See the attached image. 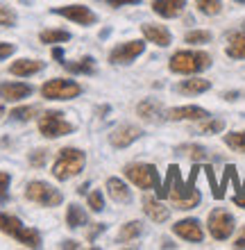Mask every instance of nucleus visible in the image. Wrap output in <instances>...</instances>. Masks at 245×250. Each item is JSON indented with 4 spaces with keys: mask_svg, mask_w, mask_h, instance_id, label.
<instances>
[{
    "mask_svg": "<svg viewBox=\"0 0 245 250\" xmlns=\"http://www.w3.org/2000/svg\"><path fill=\"white\" fill-rule=\"evenodd\" d=\"M198 173L200 168L195 166L191 171V178L182 182L179 178V168L177 166H170L168 168V178L166 182L161 185V189H157V196L161 198H170V203L177 207V209H193V207H198L202 196H200V191L195 189V180H198Z\"/></svg>",
    "mask_w": 245,
    "mask_h": 250,
    "instance_id": "f257e3e1",
    "label": "nucleus"
},
{
    "mask_svg": "<svg viewBox=\"0 0 245 250\" xmlns=\"http://www.w3.org/2000/svg\"><path fill=\"white\" fill-rule=\"evenodd\" d=\"M86 164V155L77 148H61L57 159H55V166H53V175L57 180H68V178H75L77 173H82Z\"/></svg>",
    "mask_w": 245,
    "mask_h": 250,
    "instance_id": "f03ea898",
    "label": "nucleus"
},
{
    "mask_svg": "<svg viewBox=\"0 0 245 250\" xmlns=\"http://www.w3.org/2000/svg\"><path fill=\"white\" fill-rule=\"evenodd\" d=\"M0 232H5L9 237L19 239L23 246L27 248H39L41 246V234L32 228H25L16 216H9V214H2L0 211Z\"/></svg>",
    "mask_w": 245,
    "mask_h": 250,
    "instance_id": "7ed1b4c3",
    "label": "nucleus"
},
{
    "mask_svg": "<svg viewBox=\"0 0 245 250\" xmlns=\"http://www.w3.org/2000/svg\"><path fill=\"white\" fill-rule=\"evenodd\" d=\"M172 73H200L211 66V57L207 53H195V50H182L170 57Z\"/></svg>",
    "mask_w": 245,
    "mask_h": 250,
    "instance_id": "20e7f679",
    "label": "nucleus"
},
{
    "mask_svg": "<svg viewBox=\"0 0 245 250\" xmlns=\"http://www.w3.org/2000/svg\"><path fill=\"white\" fill-rule=\"evenodd\" d=\"M25 198L37 205H43V207H57V205H61V200H64L59 189L50 187L48 182H39V180L27 185Z\"/></svg>",
    "mask_w": 245,
    "mask_h": 250,
    "instance_id": "39448f33",
    "label": "nucleus"
},
{
    "mask_svg": "<svg viewBox=\"0 0 245 250\" xmlns=\"http://www.w3.org/2000/svg\"><path fill=\"white\" fill-rule=\"evenodd\" d=\"M41 93L48 100H71L80 96L82 86L73 80H50V82L41 86Z\"/></svg>",
    "mask_w": 245,
    "mask_h": 250,
    "instance_id": "423d86ee",
    "label": "nucleus"
},
{
    "mask_svg": "<svg viewBox=\"0 0 245 250\" xmlns=\"http://www.w3.org/2000/svg\"><path fill=\"white\" fill-rule=\"evenodd\" d=\"M75 127L64 119L61 112H46L43 116L39 119V132L43 137L48 139H57V137H64V134H71Z\"/></svg>",
    "mask_w": 245,
    "mask_h": 250,
    "instance_id": "0eeeda50",
    "label": "nucleus"
},
{
    "mask_svg": "<svg viewBox=\"0 0 245 250\" xmlns=\"http://www.w3.org/2000/svg\"><path fill=\"white\" fill-rule=\"evenodd\" d=\"M125 175L139 189H157L159 187V173L152 164H130L125 166Z\"/></svg>",
    "mask_w": 245,
    "mask_h": 250,
    "instance_id": "6e6552de",
    "label": "nucleus"
},
{
    "mask_svg": "<svg viewBox=\"0 0 245 250\" xmlns=\"http://www.w3.org/2000/svg\"><path fill=\"white\" fill-rule=\"evenodd\" d=\"M209 232H211V237L218 239V241L229 239L234 232V216L227 209H213L211 214H209Z\"/></svg>",
    "mask_w": 245,
    "mask_h": 250,
    "instance_id": "1a4fd4ad",
    "label": "nucleus"
},
{
    "mask_svg": "<svg viewBox=\"0 0 245 250\" xmlns=\"http://www.w3.org/2000/svg\"><path fill=\"white\" fill-rule=\"evenodd\" d=\"M143 50H146L143 41H127V43H120V46L113 48L112 55H109V62L112 64H132Z\"/></svg>",
    "mask_w": 245,
    "mask_h": 250,
    "instance_id": "9d476101",
    "label": "nucleus"
},
{
    "mask_svg": "<svg viewBox=\"0 0 245 250\" xmlns=\"http://www.w3.org/2000/svg\"><path fill=\"white\" fill-rule=\"evenodd\" d=\"M55 14H59V16H64V19H68V21H75V23H80V25H93V23L98 21L95 19V14H93L89 7H84V5L57 7Z\"/></svg>",
    "mask_w": 245,
    "mask_h": 250,
    "instance_id": "9b49d317",
    "label": "nucleus"
},
{
    "mask_svg": "<svg viewBox=\"0 0 245 250\" xmlns=\"http://www.w3.org/2000/svg\"><path fill=\"white\" fill-rule=\"evenodd\" d=\"M172 232H175L177 237L186 239V241H191V244H200V241L205 239L202 225H200L195 218H184V221L175 223V225H172Z\"/></svg>",
    "mask_w": 245,
    "mask_h": 250,
    "instance_id": "f8f14e48",
    "label": "nucleus"
},
{
    "mask_svg": "<svg viewBox=\"0 0 245 250\" xmlns=\"http://www.w3.org/2000/svg\"><path fill=\"white\" fill-rule=\"evenodd\" d=\"M141 137V130L136 125H120L109 134V141H112L113 148H127L130 144H134L136 139Z\"/></svg>",
    "mask_w": 245,
    "mask_h": 250,
    "instance_id": "ddd939ff",
    "label": "nucleus"
},
{
    "mask_svg": "<svg viewBox=\"0 0 245 250\" xmlns=\"http://www.w3.org/2000/svg\"><path fill=\"white\" fill-rule=\"evenodd\" d=\"M32 86L23 84V82H5L0 84V98L7 100V103H16V100H23L27 96H32Z\"/></svg>",
    "mask_w": 245,
    "mask_h": 250,
    "instance_id": "4468645a",
    "label": "nucleus"
},
{
    "mask_svg": "<svg viewBox=\"0 0 245 250\" xmlns=\"http://www.w3.org/2000/svg\"><path fill=\"white\" fill-rule=\"evenodd\" d=\"M207 116H209L207 109L195 107V105L175 107V109H168V114H166V119L168 121H200V119H207Z\"/></svg>",
    "mask_w": 245,
    "mask_h": 250,
    "instance_id": "2eb2a0df",
    "label": "nucleus"
},
{
    "mask_svg": "<svg viewBox=\"0 0 245 250\" xmlns=\"http://www.w3.org/2000/svg\"><path fill=\"white\" fill-rule=\"evenodd\" d=\"M186 7V0H154L152 2V9L154 14H159L164 19H175L179 14L184 12Z\"/></svg>",
    "mask_w": 245,
    "mask_h": 250,
    "instance_id": "dca6fc26",
    "label": "nucleus"
},
{
    "mask_svg": "<svg viewBox=\"0 0 245 250\" xmlns=\"http://www.w3.org/2000/svg\"><path fill=\"white\" fill-rule=\"evenodd\" d=\"M143 34H146V39L154 46H170V32L166 30L164 25H152V23H146L143 25Z\"/></svg>",
    "mask_w": 245,
    "mask_h": 250,
    "instance_id": "f3484780",
    "label": "nucleus"
},
{
    "mask_svg": "<svg viewBox=\"0 0 245 250\" xmlns=\"http://www.w3.org/2000/svg\"><path fill=\"white\" fill-rule=\"evenodd\" d=\"M136 112H139V116L143 121H148V123H159L161 116H164V114H161V105L152 98L141 100L139 105H136Z\"/></svg>",
    "mask_w": 245,
    "mask_h": 250,
    "instance_id": "a211bd4d",
    "label": "nucleus"
},
{
    "mask_svg": "<svg viewBox=\"0 0 245 250\" xmlns=\"http://www.w3.org/2000/svg\"><path fill=\"white\" fill-rule=\"evenodd\" d=\"M107 191H109V196L116 200V203H132V193L127 189V185L123 180L118 178H109L107 180Z\"/></svg>",
    "mask_w": 245,
    "mask_h": 250,
    "instance_id": "6ab92c4d",
    "label": "nucleus"
},
{
    "mask_svg": "<svg viewBox=\"0 0 245 250\" xmlns=\"http://www.w3.org/2000/svg\"><path fill=\"white\" fill-rule=\"evenodd\" d=\"M43 68V62L39 60H19L9 66V73L12 75H19V78H27V75H34Z\"/></svg>",
    "mask_w": 245,
    "mask_h": 250,
    "instance_id": "aec40b11",
    "label": "nucleus"
},
{
    "mask_svg": "<svg viewBox=\"0 0 245 250\" xmlns=\"http://www.w3.org/2000/svg\"><path fill=\"white\" fill-rule=\"evenodd\" d=\"M143 209H146V214L152 218L154 223H164V221H168V216H170L168 207H164L157 198H146V200H143Z\"/></svg>",
    "mask_w": 245,
    "mask_h": 250,
    "instance_id": "412c9836",
    "label": "nucleus"
},
{
    "mask_svg": "<svg viewBox=\"0 0 245 250\" xmlns=\"http://www.w3.org/2000/svg\"><path fill=\"white\" fill-rule=\"evenodd\" d=\"M66 223H68V228L77 230V228H84V225L89 223V216H86V211L82 209L80 205H68Z\"/></svg>",
    "mask_w": 245,
    "mask_h": 250,
    "instance_id": "4be33fe9",
    "label": "nucleus"
},
{
    "mask_svg": "<svg viewBox=\"0 0 245 250\" xmlns=\"http://www.w3.org/2000/svg\"><path fill=\"white\" fill-rule=\"evenodd\" d=\"M227 55L234 57V60H245V32H236L229 37Z\"/></svg>",
    "mask_w": 245,
    "mask_h": 250,
    "instance_id": "5701e85b",
    "label": "nucleus"
},
{
    "mask_svg": "<svg viewBox=\"0 0 245 250\" xmlns=\"http://www.w3.org/2000/svg\"><path fill=\"white\" fill-rule=\"evenodd\" d=\"M209 89H211L209 80H186V82H182L177 86L179 93H205Z\"/></svg>",
    "mask_w": 245,
    "mask_h": 250,
    "instance_id": "b1692460",
    "label": "nucleus"
},
{
    "mask_svg": "<svg viewBox=\"0 0 245 250\" xmlns=\"http://www.w3.org/2000/svg\"><path fill=\"white\" fill-rule=\"evenodd\" d=\"M141 234H143V225H141L139 221H132V223L123 225V230H120L118 239L123 241V244H127V241H132V239H139Z\"/></svg>",
    "mask_w": 245,
    "mask_h": 250,
    "instance_id": "393cba45",
    "label": "nucleus"
},
{
    "mask_svg": "<svg viewBox=\"0 0 245 250\" xmlns=\"http://www.w3.org/2000/svg\"><path fill=\"white\" fill-rule=\"evenodd\" d=\"M61 66L71 73H95V62L91 57H84V60L75 62V64H68V62H61Z\"/></svg>",
    "mask_w": 245,
    "mask_h": 250,
    "instance_id": "a878e982",
    "label": "nucleus"
},
{
    "mask_svg": "<svg viewBox=\"0 0 245 250\" xmlns=\"http://www.w3.org/2000/svg\"><path fill=\"white\" fill-rule=\"evenodd\" d=\"M177 152L179 155H184V157H188V159H193V162H202V159H207V150L202 148V146H193V144L179 146Z\"/></svg>",
    "mask_w": 245,
    "mask_h": 250,
    "instance_id": "bb28decb",
    "label": "nucleus"
},
{
    "mask_svg": "<svg viewBox=\"0 0 245 250\" xmlns=\"http://www.w3.org/2000/svg\"><path fill=\"white\" fill-rule=\"evenodd\" d=\"M41 43H61V41H68L71 39V34L66 30H43L39 34Z\"/></svg>",
    "mask_w": 245,
    "mask_h": 250,
    "instance_id": "cd10ccee",
    "label": "nucleus"
},
{
    "mask_svg": "<svg viewBox=\"0 0 245 250\" xmlns=\"http://www.w3.org/2000/svg\"><path fill=\"white\" fill-rule=\"evenodd\" d=\"M225 144L232 148V150L245 152V132H232V134H225Z\"/></svg>",
    "mask_w": 245,
    "mask_h": 250,
    "instance_id": "c85d7f7f",
    "label": "nucleus"
},
{
    "mask_svg": "<svg viewBox=\"0 0 245 250\" xmlns=\"http://www.w3.org/2000/svg\"><path fill=\"white\" fill-rule=\"evenodd\" d=\"M225 130V121L223 119H209L200 125V132L202 134H218V132Z\"/></svg>",
    "mask_w": 245,
    "mask_h": 250,
    "instance_id": "c756f323",
    "label": "nucleus"
},
{
    "mask_svg": "<svg viewBox=\"0 0 245 250\" xmlns=\"http://www.w3.org/2000/svg\"><path fill=\"white\" fill-rule=\"evenodd\" d=\"M195 2H198L200 12L207 14V16H216V14L220 12V7H223L220 0H195Z\"/></svg>",
    "mask_w": 245,
    "mask_h": 250,
    "instance_id": "7c9ffc66",
    "label": "nucleus"
},
{
    "mask_svg": "<svg viewBox=\"0 0 245 250\" xmlns=\"http://www.w3.org/2000/svg\"><path fill=\"white\" fill-rule=\"evenodd\" d=\"M211 41V32H207V30H195V32H188L186 34V43H209Z\"/></svg>",
    "mask_w": 245,
    "mask_h": 250,
    "instance_id": "2f4dec72",
    "label": "nucleus"
},
{
    "mask_svg": "<svg viewBox=\"0 0 245 250\" xmlns=\"http://www.w3.org/2000/svg\"><path fill=\"white\" fill-rule=\"evenodd\" d=\"M37 112H39L37 107H16V109H14L9 116H12L14 121H30Z\"/></svg>",
    "mask_w": 245,
    "mask_h": 250,
    "instance_id": "473e14b6",
    "label": "nucleus"
},
{
    "mask_svg": "<svg viewBox=\"0 0 245 250\" xmlns=\"http://www.w3.org/2000/svg\"><path fill=\"white\" fill-rule=\"evenodd\" d=\"M14 23H16V14H14V9H9V7L0 5V25L2 27H12Z\"/></svg>",
    "mask_w": 245,
    "mask_h": 250,
    "instance_id": "72a5a7b5",
    "label": "nucleus"
},
{
    "mask_svg": "<svg viewBox=\"0 0 245 250\" xmlns=\"http://www.w3.org/2000/svg\"><path fill=\"white\" fill-rule=\"evenodd\" d=\"M89 207H91L93 211L105 209V200H102V193H100V191H91V193H89Z\"/></svg>",
    "mask_w": 245,
    "mask_h": 250,
    "instance_id": "f704fd0d",
    "label": "nucleus"
},
{
    "mask_svg": "<svg viewBox=\"0 0 245 250\" xmlns=\"http://www.w3.org/2000/svg\"><path fill=\"white\" fill-rule=\"evenodd\" d=\"M46 159H48V150L39 148V150H34L32 155H30V164H32L34 168H41V166L46 164Z\"/></svg>",
    "mask_w": 245,
    "mask_h": 250,
    "instance_id": "c9c22d12",
    "label": "nucleus"
},
{
    "mask_svg": "<svg viewBox=\"0 0 245 250\" xmlns=\"http://www.w3.org/2000/svg\"><path fill=\"white\" fill-rule=\"evenodd\" d=\"M9 182H12V175H9V173H2V171H0V200H5V198H7Z\"/></svg>",
    "mask_w": 245,
    "mask_h": 250,
    "instance_id": "e433bc0d",
    "label": "nucleus"
},
{
    "mask_svg": "<svg viewBox=\"0 0 245 250\" xmlns=\"http://www.w3.org/2000/svg\"><path fill=\"white\" fill-rule=\"evenodd\" d=\"M16 46L14 43H0V60H7L9 55H14Z\"/></svg>",
    "mask_w": 245,
    "mask_h": 250,
    "instance_id": "4c0bfd02",
    "label": "nucleus"
},
{
    "mask_svg": "<svg viewBox=\"0 0 245 250\" xmlns=\"http://www.w3.org/2000/svg\"><path fill=\"white\" fill-rule=\"evenodd\" d=\"M112 7H123V5H136L139 0H107Z\"/></svg>",
    "mask_w": 245,
    "mask_h": 250,
    "instance_id": "58836bf2",
    "label": "nucleus"
},
{
    "mask_svg": "<svg viewBox=\"0 0 245 250\" xmlns=\"http://www.w3.org/2000/svg\"><path fill=\"white\" fill-rule=\"evenodd\" d=\"M234 203H236L239 207H243V209H245V189H241L239 193L234 196Z\"/></svg>",
    "mask_w": 245,
    "mask_h": 250,
    "instance_id": "ea45409f",
    "label": "nucleus"
},
{
    "mask_svg": "<svg viewBox=\"0 0 245 250\" xmlns=\"http://www.w3.org/2000/svg\"><path fill=\"white\" fill-rule=\"evenodd\" d=\"M105 228H107V225H102V223H98V225H95V228H93V230H91V234H89V241H93V239L98 237V234H100V232H102V230H105Z\"/></svg>",
    "mask_w": 245,
    "mask_h": 250,
    "instance_id": "a19ab883",
    "label": "nucleus"
},
{
    "mask_svg": "<svg viewBox=\"0 0 245 250\" xmlns=\"http://www.w3.org/2000/svg\"><path fill=\"white\" fill-rule=\"evenodd\" d=\"M234 246H236V248H245V228H243V232L239 234V239H236V244Z\"/></svg>",
    "mask_w": 245,
    "mask_h": 250,
    "instance_id": "79ce46f5",
    "label": "nucleus"
},
{
    "mask_svg": "<svg viewBox=\"0 0 245 250\" xmlns=\"http://www.w3.org/2000/svg\"><path fill=\"white\" fill-rule=\"evenodd\" d=\"M61 248H80V244H77V241H64Z\"/></svg>",
    "mask_w": 245,
    "mask_h": 250,
    "instance_id": "37998d69",
    "label": "nucleus"
},
{
    "mask_svg": "<svg viewBox=\"0 0 245 250\" xmlns=\"http://www.w3.org/2000/svg\"><path fill=\"white\" fill-rule=\"evenodd\" d=\"M236 96H239V93H234V91H232V93H225L227 100H236Z\"/></svg>",
    "mask_w": 245,
    "mask_h": 250,
    "instance_id": "c03bdc74",
    "label": "nucleus"
},
{
    "mask_svg": "<svg viewBox=\"0 0 245 250\" xmlns=\"http://www.w3.org/2000/svg\"><path fill=\"white\" fill-rule=\"evenodd\" d=\"M55 57H57V60H61V57H64V53H61V50H59V48H57V50H55Z\"/></svg>",
    "mask_w": 245,
    "mask_h": 250,
    "instance_id": "a18cd8bd",
    "label": "nucleus"
},
{
    "mask_svg": "<svg viewBox=\"0 0 245 250\" xmlns=\"http://www.w3.org/2000/svg\"><path fill=\"white\" fill-rule=\"evenodd\" d=\"M236 2H245V0H236Z\"/></svg>",
    "mask_w": 245,
    "mask_h": 250,
    "instance_id": "49530a36",
    "label": "nucleus"
}]
</instances>
